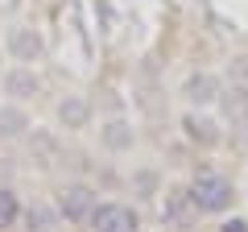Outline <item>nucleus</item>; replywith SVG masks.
Returning a JSON list of instances; mask_svg holds the SVG:
<instances>
[{
  "instance_id": "nucleus-4",
  "label": "nucleus",
  "mask_w": 248,
  "mask_h": 232,
  "mask_svg": "<svg viewBox=\"0 0 248 232\" xmlns=\"http://www.w3.org/2000/svg\"><path fill=\"white\" fill-rule=\"evenodd\" d=\"M4 50H9L13 63L37 66L46 58V37L37 33L33 25H9V29H4Z\"/></svg>"
},
{
  "instance_id": "nucleus-14",
  "label": "nucleus",
  "mask_w": 248,
  "mask_h": 232,
  "mask_svg": "<svg viewBox=\"0 0 248 232\" xmlns=\"http://www.w3.org/2000/svg\"><path fill=\"white\" fill-rule=\"evenodd\" d=\"M161 215H166V224H174V228H186L190 224V215H199L195 207H190V199H186V191H178V195L166 199V207H161Z\"/></svg>"
},
{
  "instance_id": "nucleus-16",
  "label": "nucleus",
  "mask_w": 248,
  "mask_h": 232,
  "mask_svg": "<svg viewBox=\"0 0 248 232\" xmlns=\"http://www.w3.org/2000/svg\"><path fill=\"white\" fill-rule=\"evenodd\" d=\"M219 232H248V220L232 215V220H223V224H219Z\"/></svg>"
},
{
  "instance_id": "nucleus-8",
  "label": "nucleus",
  "mask_w": 248,
  "mask_h": 232,
  "mask_svg": "<svg viewBox=\"0 0 248 232\" xmlns=\"http://www.w3.org/2000/svg\"><path fill=\"white\" fill-rule=\"evenodd\" d=\"M182 137L190 145H199V149H215V145L223 141V129H219V120H211L207 112L186 108V112H182Z\"/></svg>"
},
{
  "instance_id": "nucleus-10",
  "label": "nucleus",
  "mask_w": 248,
  "mask_h": 232,
  "mask_svg": "<svg viewBox=\"0 0 248 232\" xmlns=\"http://www.w3.org/2000/svg\"><path fill=\"white\" fill-rule=\"evenodd\" d=\"M29 129H33V120H29L25 104H17V99H4V104H0V145H17V141H25Z\"/></svg>"
},
{
  "instance_id": "nucleus-15",
  "label": "nucleus",
  "mask_w": 248,
  "mask_h": 232,
  "mask_svg": "<svg viewBox=\"0 0 248 232\" xmlns=\"http://www.w3.org/2000/svg\"><path fill=\"white\" fill-rule=\"evenodd\" d=\"M128 182H133V195H141V199H153V195H157V170H137Z\"/></svg>"
},
{
  "instance_id": "nucleus-5",
  "label": "nucleus",
  "mask_w": 248,
  "mask_h": 232,
  "mask_svg": "<svg viewBox=\"0 0 248 232\" xmlns=\"http://www.w3.org/2000/svg\"><path fill=\"white\" fill-rule=\"evenodd\" d=\"M219 91H223V79L215 71H190L182 83V99L186 108H199V112H211L219 104Z\"/></svg>"
},
{
  "instance_id": "nucleus-9",
  "label": "nucleus",
  "mask_w": 248,
  "mask_h": 232,
  "mask_svg": "<svg viewBox=\"0 0 248 232\" xmlns=\"http://www.w3.org/2000/svg\"><path fill=\"white\" fill-rule=\"evenodd\" d=\"M0 91L9 99H17V104H25V99L42 96V75H37L33 66H25V63H13L9 71L0 75Z\"/></svg>"
},
{
  "instance_id": "nucleus-1",
  "label": "nucleus",
  "mask_w": 248,
  "mask_h": 232,
  "mask_svg": "<svg viewBox=\"0 0 248 232\" xmlns=\"http://www.w3.org/2000/svg\"><path fill=\"white\" fill-rule=\"evenodd\" d=\"M186 199H190V207L199 215H228L232 203H236V182L228 174H219V170L203 166V170H195V179L186 187Z\"/></svg>"
},
{
  "instance_id": "nucleus-6",
  "label": "nucleus",
  "mask_w": 248,
  "mask_h": 232,
  "mask_svg": "<svg viewBox=\"0 0 248 232\" xmlns=\"http://www.w3.org/2000/svg\"><path fill=\"white\" fill-rule=\"evenodd\" d=\"M99 149L108 153V158H124V153L137 149V129L128 116H108V120H99Z\"/></svg>"
},
{
  "instance_id": "nucleus-12",
  "label": "nucleus",
  "mask_w": 248,
  "mask_h": 232,
  "mask_svg": "<svg viewBox=\"0 0 248 232\" xmlns=\"http://www.w3.org/2000/svg\"><path fill=\"white\" fill-rule=\"evenodd\" d=\"M21 224H25V232H58V212H54V203H33L21 212Z\"/></svg>"
},
{
  "instance_id": "nucleus-11",
  "label": "nucleus",
  "mask_w": 248,
  "mask_h": 232,
  "mask_svg": "<svg viewBox=\"0 0 248 232\" xmlns=\"http://www.w3.org/2000/svg\"><path fill=\"white\" fill-rule=\"evenodd\" d=\"M223 112V120L228 125H248V83H223L219 91V104H215Z\"/></svg>"
},
{
  "instance_id": "nucleus-3",
  "label": "nucleus",
  "mask_w": 248,
  "mask_h": 232,
  "mask_svg": "<svg viewBox=\"0 0 248 232\" xmlns=\"http://www.w3.org/2000/svg\"><path fill=\"white\" fill-rule=\"evenodd\" d=\"M87 232H141V212L124 199H99L87 220Z\"/></svg>"
},
{
  "instance_id": "nucleus-13",
  "label": "nucleus",
  "mask_w": 248,
  "mask_h": 232,
  "mask_svg": "<svg viewBox=\"0 0 248 232\" xmlns=\"http://www.w3.org/2000/svg\"><path fill=\"white\" fill-rule=\"evenodd\" d=\"M21 212H25V203H21L17 187L13 182H0V232H9L21 224Z\"/></svg>"
},
{
  "instance_id": "nucleus-7",
  "label": "nucleus",
  "mask_w": 248,
  "mask_h": 232,
  "mask_svg": "<svg viewBox=\"0 0 248 232\" xmlns=\"http://www.w3.org/2000/svg\"><path fill=\"white\" fill-rule=\"evenodd\" d=\"M54 116H58V125L66 129V133H83V129H91V120H95V104H91V96H83V91H66V96L54 104Z\"/></svg>"
},
{
  "instance_id": "nucleus-2",
  "label": "nucleus",
  "mask_w": 248,
  "mask_h": 232,
  "mask_svg": "<svg viewBox=\"0 0 248 232\" xmlns=\"http://www.w3.org/2000/svg\"><path fill=\"white\" fill-rule=\"evenodd\" d=\"M99 203V187L87 179H75V182H62L54 191V212H58L62 224H71V228H87L91 212Z\"/></svg>"
}]
</instances>
